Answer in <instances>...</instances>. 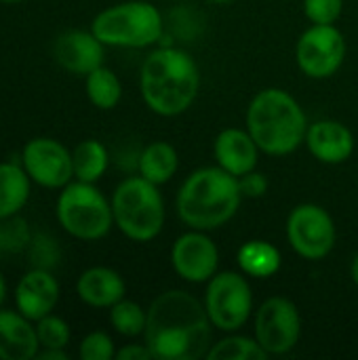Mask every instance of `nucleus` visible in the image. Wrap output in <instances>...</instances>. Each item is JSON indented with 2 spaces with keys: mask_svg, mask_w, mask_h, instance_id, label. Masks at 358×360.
Masks as SVG:
<instances>
[{
  "mask_svg": "<svg viewBox=\"0 0 358 360\" xmlns=\"http://www.w3.org/2000/svg\"><path fill=\"white\" fill-rule=\"evenodd\" d=\"M171 266L181 281L207 285L219 272V249L209 232L188 228L171 247Z\"/></svg>",
  "mask_w": 358,
  "mask_h": 360,
  "instance_id": "nucleus-13",
  "label": "nucleus"
},
{
  "mask_svg": "<svg viewBox=\"0 0 358 360\" xmlns=\"http://www.w3.org/2000/svg\"><path fill=\"white\" fill-rule=\"evenodd\" d=\"M308 152L323 165H342L354 154V135L340 120H317L306 133Z\"/></svg>",
  "mask_w": 358,
  "mask_h": 360,
  "instance_id": "nucleus-16",
  "label": "nucleus"
},
{
  "mask_svg": "<svg viewBox=\"0 0 358 360\" xmlns=\"http://www.w3.org/2000/svg\"><path fill=\"white\" fill-rule=\"evenodd\" d=\"M241 202L238 177L213 165L200 167L184 179L175 196V211L184 226L213 232L234 219Z\"/></svg>",
  "mask_w": 358,
  "mask_h": 360,
  "instance_id": "nucleus-3",
  "label": "nucleus"
},
{
  "mask_svg": "<svg viewBox=\"0 0 358 360\" xmlns=\"http://www.w3.org/2000/svg\"><path fill=\"white\" fill-rule=\"evenodd\" d=\"M70 354L68 350H59V348H40L36 360H68Z\"/></svg>",
  "mask_w": 358,
  "mask_h": 360,
  "instance_id": "nucleus-33",
  "label": "nucleus"
},
{
  "mask_svg": "<svg viewBox=\"0 0 358 360\" xmlns=\"http://www.w3.org/2000/svg\"><path fill=\"white\" fill-rule=\"evenodd\" d=\"M19 162L30 175L32 184L46 190H61L74 179L72 150L53 137H34L25 141Z\"/></svg>",
  "mask_w": 358,
  "mask_h": 360,
  "instance_id": "nucleus-12",
  "label": "nucleus"
},
{
  "mask_svg": "<svg viewBox=\"0 0 358 360\" xmlns=\"http://www.w3.org/2000/svg\"><path fill=\"white\" fill-rule=\"evenodd\" d=\"M72 162L74 179L97 184L110 167V152L99 139H82L72 150Z\"/></svg>",
  "mask_w": 358,
  "mask_h": 360,
  "instance_id": "nucleus-23",
  "label": "nucleus"
},
{
  "mask_svg": "<svg viewBox=\"0 0 358 360\" xmlns=\"http://www.w3.org/2000/svg\"><path fill=\"white\" fill-rule=\"evenodd\" d=\"M255 340L270 356L291 352L302 338V316L298 306L283 295L268 297L260 304L253 319Z\"/></svg>",
  "mask_w": 358,
  "mask_h": 360,
  "instance_id": "nucleus-10",
  "label": "nucleus"
},
{
  "mask_svg": "<svg viewBox=\"0 0 358 360\" xmlns=\"http://www.w3.org/2000/svg\"><path fill=\"white\" fill-rule=\"evenodd\" d=\"M146 323H148V310H143L137 302L133 300H120L118 304H114L110 308V325L112 329L127 338H139L146 331Z\"/></svg>",
  "mask_w": 358,
  "mask_h": 360,
  "instance_id": "nucleus-26",
  "label": "nucleus"
},
{
  "mask_svg": "<svg viewBox=\"0 0 358 360\" xmlns=\"http://www.w3.org/2000/svg\"><path fill=\"white\" fill-rule=\"evenodd\" d=\"M6 293H8V287H6V278H4V274L0 272V308H4V302H6Z\"/></svg>",
  "mask_w": 358,
  "mask_h": 360,
  "instance_id": "nucleus-34",
  "label": "nucleus"
},
{
  "mask_svg": "<svg viewBox=\"0 0 358 360\" xmlns=\"http://www.w3.org/2000/svg\"><path fill=\"white\" fill-rule=\"evenodd\" d=\"M285 232L291 249L308 262L325 259L338 243V228L331 213L314 202L293 207Z\"/></svg>",
  "mask_w": 358,
  "mask_h": 360,
  "instance_id": "nucleus-9",
  "label": "nucleus"
},
{
  "mask_svg": "<svg viewBox=\"0 0 358 360\" xmlns=\"http://www.w3.org/2000/svg\"><path fill=\"white\" fill-rule=\"evenodd\" d=\"M346 59V38L335 25H310L295 44V61L304 76L314 80L331 78Z\"/></svg>",
  "mask_w": 358,
  "mask_h": 360,
  "instance_id": "nucleus-11",
  "label": "nucleus"
},
{
  "mask_svg": "<svg viewBox=\"0 0 358 360\" xmlns=\"http://www.w3.org/2000/svg\"><path fill=\"white\" fill-rule=\"evenodd\" d=\"M238 186H241V194L243 198H262L268 192V177L264 173H260L257 169L245 173L238 177Z\"/></svg>",
  "mask_w": 358,
  "mask_h": 360,
  "instance_id": "nucleus-31",
  "label": "nucleus"
},
{
  "mask_svg": "<svg viewBox=\"0 0 358 360\" xmlns=\"http://www.w3.org/2000/svg\"><path fill=\"white\" fill-rule=\"evenodd\" d=\"M61 297L59 281L46 268H32L27 270L15 285L13 302L15 308L27 316L30 321H40L42 316L51 314Z\"/></svg>",
  "mask_w": 358,
  "mask_h": 360,
  "instance_id": "nucleus-15",
  "label": "nucleus"
},
{
  "mask_svg": "<svg viewBox=\"0 0 358 360\" xmlns=\"http://www.w3.org/2000/svg\"><path fill=\"white\" fill-rule=\"evenodd\" d=\"M36 325V335H38V344L40 348H59L65 350L70 346L72 340V329L68 325L65 319L57 316V314H46L40 321L34 323Z\"/></svg>",
  "mask_w": 358,
  "mask_h": 360,
  "instance_id": "nucleus-27",
  "label": "nucleus"
},
{
  "mask_svg": "<svg viewBox=\"0 0 358 360\" xmlns=\"http://www.w3.org/2000/svg\"><path fill=\"white\" fill-rule=\"evenodd\" d=\"M2 4H19V2H23V0H0Z\"/></svg>",
  "mask_w": 358,
  "mask_h": 360,
  "instance_id": "nucleus-37",
  "label": "nucleus"
},
{
  "mask_svg": "<svg viewBox=\"0 0 358 360\" xmlns=\"http://www.w3.org/2000/svg\"><path fill=\"white\" fill-rule=\"evenodd\" d=\"M0 253H2V249H0Z\"/></svg>",
  "mask_w": 358,
  "mask_h": 360,
  "instance_id": "nucleus-38",
  "label": "nucleus"
},
{
  "mask_svg": "<svg viewBox=\"0 0 358 360\" xmlns=\"http://www.w3.org/2000/svg\"><path fill=\"white\" fill-rule=\"evenodd\" d=\"M84 93L97 110H114L122 99V84L114 70L99 65L84 76Z\"/></svg>",
  "mask_w": 358,
  "mask_h": 360,
  "instance_id": "nucleus-24",
  "label": "nucleus"
},
{
  "mask_svg": "<svg viewBox=\"0 0 358 360\" xmlns=\"http://www.w3.org/2000/svg\"><path fill=\"white\" fill-rule=\"evenodd\" d=\"M209 2H213V4H230L234 0H209Z\"/></svg>",
  "mask_w": 358,
  "mask_h": 360,
  "instance_id": "nucleus-36",
  "label": "nucleus"
},
{
  "mask_svg": "<svg viewBox=\"0 0 358 360\" xmlns=\"http://www.w3.org/2000/svg\"><path fill=\"white\" fill-rule=\"evenodd\" d=\"M160 186L148 181L141 175L124 177L112 192V215L114 228L120 230L133 243L154 240L167 219V207Z\"/></svg>",
  "mask_w": 358,
  "mask_h": 360,
  "instance_id": "nucleus-5",
  "label": "nucleus"
},
{
  "mask_svg": "<svg viewBox=\"0 0 358 360\" xmlns=\"http://www.w3.org/2000/svg\"><path fill=\"white\" fill-rule=\"evenodd\" d=\"M344 13V0H304V15L314 25H335Z\"/></svg>",
  "mask_w": 358,
  "mask_h": 360,
  "instance_id": "nucleus-29",
  "label": "nucleus"
},
{
  "mask_svg": "<svg viewBox=\"0 0 358 360\" xmlns=\"http://www.w3.org/2000/svg\"><path fill=\"white\" fill-rule=\"evenodd\" d=\"M116 359L118 360H152L154 354L148 348V344H124L122 348L116 350Z\"/></svg>",
  "mask_w": 358,
  "mask_h": 360,
  "instance_id": "nucleus-32",
  "label": "nucleus"
},
{
  "mask_svg": "<svg viewBox=\"0 0 358 360\" xmlns=\"http://www.w3.org/2000/svg\"><path fill=\"white\" fill-rule=\"evenodd\" d=\"M55 217L65 234L84 243L101 240L114 228L110 198L97 188V184L78 179H72L59 190L55 200Z\"/></svg>",
  "mask_w": 358,
  "mask_h": 360,
  "instance_id": "nucleus-7",
  "label": "nucleus"
},
{
  "mask_svg": "<svg viewBox=\"0 0 358 360\" xmlns=\"http://www.w3.org/2000/svg\"><path fill=\"white\" fill-rule=\"evenodd\" d=\"M93 34L114 49H148L162 40L165 21L148 0H127L99 11L91 21Z\"/></svg>",
  "mask_w": 358,
  "mask_h": 360,
  "instance_id": "nucleus-6",
  "label": "nucleus"
},
{
  "mask_svg": "<svg viewBox=\"0 0 358 360\" xmlns=\"http://www.w3.org/2000/svg\"><path fill=\"white\" fill-rule=\"evenodd\" d=\"M179 167L177 150L169 141H152L137 154V173L148 181L162 186L173 179Z\"/></svg>",
  "mask_w": 358,
  "mask_h": 360,
  "instance_id": "nucleus-22",
  "label": "nucleus"
},
{
  "mask_svg": "<svg viewBox=\"0 0 358 360\" xmlns=\"http://www.w3.org/2000/svg\"><path fill=\"white\" fill-rule=\"evenodd\" d=\"M270 356L260 342L247 335H241L238 331L226 333L219 342H213V346L207 352L209 360H266Z\"/></svg>",
  "mask_w": 358,
  "mask_h": 360,
  "instance_id": "nucleus-25",
  "label": "nucleus"
},
{
  "mask_svg": "<svg viewBox=\"0 0 358 360\" xmlns=\"http://www.w3.org/2000/svg\"><path fill=\"white\" fill-rule=\"evenodd\" d=\"M236 264L245 276L264 281V278L274 276L281 270L283 255L272 243L262 240V238H253V240H247L238 247Z\"/></svg>",
  "mask_w": 358,
  "mask_h": 360,
  "instance_id": "nucleus-21",
  "label": "nucleus"
},
{
  "mask_svg": "<svg viewBox=\"0 0 358 360\" xmlns=\"http://www.w3.org/2000/svg\"><path fill=\"white\" fill-rule=\"evenodd\" d=\"M32 194V179L17 160L0 162V221L17 217Z\"/></svg>",
  "mask_w": 358,
  "mask_h": 360,
  "instance_id": "nucleus-20",
  "label": "nucleus"
},
{
  "mask_svg": "<svg viewBox=\"0 0 358 360\" xmlns=\"http://www.w3.org/2000/svg\"><path fill=\"white\" fill-rule=\"evenodd\" d=\"M262 150L247 129H224L213 141V158L215 165L228 171L234 177H241L253 169H257Z\"/></svg>",
  "mask_w": 358,
  "mask_h": 360,
  "instance_id": "nucleus-17",
  "label": "nucleus"
},
{
  "mask_svg": "<svg viewBox=\"0 0 358 360\" xmlns=\"http://www.w3.org/2000/svg\"><path fill=\"white\" fill-rule=\"evenodd\" d=\"M203 304L213 329L222 333L241 331L253 316V291L241 270L217 272L207 283Z\"/></svg>",
  "mask_w": 358,
  "mask_h": 360,
  "instance_id": "nucleus-8",
  "label": "nucleus"
},
{
  "mask_svg": "<svg viewBox=\"0 0 358 360\" xmlns=\"http://www.w3.org/2000/svg\"><path fill=\"white\" fill-rule=\"evenodd\" d=\"M211 333L205 304L184 289L162 291L148 308L143 342L156 360L207 359Z\"/></svg>",
  "mask_w": 358,
  "mask_h": 360,
  "instance_id": "nucleus-1",
  "label": "nucleus"
},
{
  "mask_svg": "<svg viewBox=\"0 0 358 360\" xmlns=\"http://www.w3.org/2000/svg\"><path fill=\"white\" fill-rule=\"evenodd\" d=\"M78 356L82 360L116 359V344L106 331H91L78 344Z\"/></svg>",
  "mask_w": 358,
  "mask_h": 360,
  "instance_id": "nucleus-28",
  "label": "nucleus"
},
{
  "mask_svg": "<svg viewBox=\"0 0 358 360\" xmlns=\"http://www.w3.org/2000/svg\"><path fill=\"white\" fill-rule=\"evenodd\" d=\"M55 61L74 76H87L106 59V44L93 34V30H65L53 44Z\"/></svg>",
  "mask_w": 358,
  "mask_h": 360,
  "instance_id": "nucleus-14",
  "label": "nucleus"
},
{
  "mask_svg": "<svg viewBox=\"0 0 358 360\" xmlns=\"http://www.w3.org/2000/svg\"><path fill=\"white\" fill-rule=\"evenodd\" d=\"M30 257H32V268H46L51 270L57 264L59 257V249L55 245V240L51 236H34L27 245Z\"/></svg>",
  "mask_w": 358,
  "mask_h": 360,
  "instance_id": "nucleus-30",
  "label": "nucleus"
},
{
  "mask_svg": "<svg viewBox=\"0 0 358 360\" xmlns=\"http://www.w3.org/2000/svg\"><path fill=\"white\" fill-rule=\"evenodd\" d=\"M308 116L300 101L285 89L270 86L253 95L245 116V129L268 156H289L306 141Z\"/></svg>",
  "mask_w": 358,
  "mask_h": 360,
  "instance_id": "nucleus-4",
  "label": "nucleus"
},
{
  "mask_svg": "<svg viewBox=\"0 0 358 360\" xmlns=\"http://www.w3.org/2000/svg\"><path fill=\"white\" fill-rule=\"evenodd\" d=\"M141 99L150 112L173 118L192 108L200 91V70L194 57L177 46L160 44L141 63Z\"/></svg>",
  "mask_w": 358,
  "mask_h": 360,
  "instance_id": "nucleus-2",
  "label": "nucleus"
},
{
  "mask_svg": "<svg viewBox=\"0 0 358 360\" xmlns=\"http://www.w3.org/2000/svg\"><path fill=\"white\" fill-rule=\"evenodd\" d=\"M40 350L36 325L17 308H0V360H32Z\"/></svg>",
  "mask_w": 358,
  "mask_h": 360,
  "instance_id": "nucleus-19",
  "label": "nucleus"
},
{
  "mask_svg": "<svg viewBox=\"0 0 358 360\" xmlns=\"http://www.w3.org/2000/svg\"><path fill=\"white\" fill-rule=\"evenodd\" d=\"M76 295L89 308L110 310L114 304L124 300L127 283L118 270L108 266H93L78 276Z\"/></svg>",
  "mask_w": 358,
  "mask_h": 360,
  "instance_id": "nucleus-18",
  "label": "nucleus"
},
{
  "mask_svg": "<svg viewBox=\"0 0 358 360\" xmlns=\"http://www.w3.org/2000/svg\"><path fill=\"white\" fill-rule=\"evenodd\" d=\"M350 278L358 287V253L352 257V264H350Z\"/></svg>",
  "mask_w": 358,
  "mask_h": 360,
  "instance_id": "nucleus-35",
  "label": "nucleus"
}]
</instances>
